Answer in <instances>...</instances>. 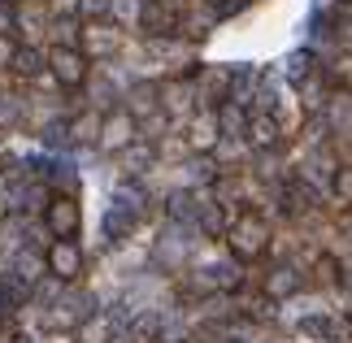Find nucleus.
Listing matches in <instances>:
<instances>
[{
	"instance_id": "423d86ee",
	"label": "nucleus",
	"mask_w": 352,
	"mask_h": 343,
	"mask_svg": "<svg viewBox=\"0 0 352 343\" xmlns=\"http://www.w3.org/2000/svg\"><path fill=\"white\" fill-rule=\"evenodd\" d=\"M135 22H140L144 39H170V35H179L183 13H179L174 0H144L140 13H135Z\"/></svg>"
},
{
	"instance_id": "f8f14e48",
	"label": "nucleus",
	"mask_w": 352,
	"mask_h": 343,
	"mask_svg": "<svg viewBox=\"0 0 352 343\" xmlns=\"http://www.w3.org/2000/svg\"><path fill=\"white\" fill-rule=\"evenodd\" d=\"M65 131H70V148H87V144H96V135H100V113H96V109H78V113H65Z\"/></svg>"
},
{
	"instance_id": "39448f33",
	"label": "nucleus",
	"mask_w": 352,
	"mask_h": 343,
	"mask_svg": "<svg viewBox=\"0 0 352 343\" xmlns=\"http://www.w3.org/2000/svg\"><path fill=\"white\" fill-rule=\"evenodd\" d=\"M140 204H144V196H140V191H131V200L118 191V196L109 200V209H104V217H100V235L109 239V243L131 239V230L140 226Z\"/></svg>"
},
{
	"instance_id": "0eeeda50",
	"label": "nucleus",
	"mask_w": 352,
	"mask_h": 343,
	"mask_svg": "<svg viewBox=\"0 0 352 343\" xmlns=\"http://www.w3.org/2000/svg\"><path fill=\"white\" fill-rule=\"evenodd\" d=\"M140 135V122H135L122 104H113L109 113H100V135H96V148L100 153H122V148L135 144Z\"/></svg>"
},
{
	"instance_id": "1a4fd4ad",
	"label": "nucleus",
	"mask_w": 352,
	"mask_h": 343,
	"mask_svg": "<svg viewBox=\"0 0 352 343\" xmlns=\"http://www.w3.org/2000/svg\"><path fill=\"white\" fill-rule=\"evenodd\" d=\"M5 274H13V278H22L26 287H35L39 278H44V248L39 243H18V248L9 252V265H5Z\"/></svg>"
},
{
	"instance_id": "9d476101",
	"label": "nucleus",
	"mask_w": 352,
	"mask_h": 343,
	"mask_svg": "<svg viewBox=\"0 0 352 343\" xmlns=\"http://www.w3.org/2000/svg\"><path fill=\"white\" fill-rule=\"evenodd\" d=\"M5 74L13 78V83H35V78L44 74V44H18Z\"/></svg>"
},
{
	"instance_id": "6e6552de",
	"label": "nucleus",
	"mask_w": 352,
	"mask_h": 343,
	"mask_svg": "<svg viewBox=\"0 0 352 343\" xmlns=\"http://www.w3.org/2000/svg\"><path fill=\"white\" fill-rule=\"evenodd\" d=\"M118 48H122V31H118V26H109V18L78 26V52H83L87 61H109Z\"/></svg>"
},
{
	"instance_id": "dca6fc26",
	"label": "nucleus",
	"mask_w": 352,
	"mask_h": 343,
	"mask_svg": "<svg viewBox=\"0 0 352 343\" xmlns=\"http://www.w3.org/2000/svg\"><path fill=\"white\" fill-rule=\"evenodd\" d=\"M283 78L296 87H305L309 78H314V52H287L283 57Z\"/></svg>"
},
{
	"instance_id": "4468645a",
	"label": "nucleus",
	"mask_w": 352,
	"mask_h": 343,
	"mask_svg": "<svg viewBox=\"0 0 352 343\" xmlns=\"http://www.w3.org/2000/svg\"><path fill=\"white\" fill-rule=\"evenodd\" d=\"M305 287V278L296 274L292 265H278V269H270L265 274V300L274 305V300H287V296H296Z\"/></svg>"
},
{
	"instance_id": "aec40b11",
	"label": "nucleus",
	"mask_w": 352,
	"mask_h": 343,
	"mask_svg": "<svg viewBox=\"0 0 352 343\" xmlns=\"http://www.w3.org/2000/svg\"><path fill=\"white\" fill-rule=\"evenodd\" d=\"M0 35H13V5L0 0Z\"/></svg>"
},
{
	"instance_id": "20e7f679",
	"label": "nucleus",
	"mask_w": 352,
	"mask_h": 343,
	"mask_svg": "<svg viewBox=\"0 0 352 343\" xmlns=\"http://www.w3.org/2000/svg\"><path fill=\"white\" fill-rule=\"evenodd\" d=\"M83 265H87V256H83V248H78V239H48L44 243V269H48V278L74 287L78 278H83Z\"/></svg>"
},
{
	"instance_id": "2eb2a0df",
	"label": "nucleus",
	"mask_w": 352,
	"mask_h": 343,
	"mask_svg": "<svg viewBox=\"0 0 352 343\" xmlns=\"http://www.w3.org/2000/svg\"><path fill=\"white\" fill-rule=\"evenodd\" d=\"M78 26H83L78 18H48V48H78Z\"/></svg>"
},
{
	"instance_id": "f257e3e1",
	"label": "nucleus",
	"mask_w": 352,
	"mask_h": 343,
	"mask_svg": "<svg viewBox=\"0 0 352 343\" xmlns=\"http://www.w3.org/2000/svg\"><path fill=\"white\" fill-rule=\"evenodd\" d=\"M226 243H231V252L239 261H256V256H265L270 248V222L261 213H252V209H243L231 226H226Z\"/></svg>"
},
{
	"instance_id": "412c9836",
	"label": "nucleus",
	"mask_w": 352,
	"mask_h": 343,
	"mask_svg": "<svg viewBox=\"0 0 352 343\" xmlns=\"http://www.w3.org/2000/svg\"><path fill=\"white\" fill-rule=\"evenodd\" d=\"M209 5H213V9H218V5H222V0H209Z\"/></svg>"
},
{
	"instance_id": "a211bd4d",
	"label": "nucleus",
	"mask_w": 352,
	"mask_h": 343,
	"mask_svg": "<svg viewBox=\"0 0 352 343\" xmlns=\"http://www.w3.org/2000/svg\"><path fill=\"white\" fill-rule=\"evenodd\" d=\"M335 196H340V200H352V170H340V174H335Z\"/></svg>"
},
{
	"instance_id": "f3484780",
	"label": "nucleus",
	"mask_w": 352,
	"mask_h": 343,
	"mask_svg": "<svg viewBox=\"0 0 352 343\" xmlns=\"http://www.w3.org/2000/svg\"><path fill=\"white\" fill-rule=\"evenodd\" d=\"M113 13V0H78V22H104Z\"/></svg>"
},
{
	"instance_id": "6ab92c4d",
	"label": "nucleus",
	"mask_w": 352,
	"mask_h": 343,
	"mask_svg": "<svg viewBox=\"0 0 352 343\" xmlns=\"http://www.w3.org/2000/svg\"><path fill=\"white\" fill-rule=\"evenodd\" d=\"M13 48H18V39H13V35H0V74L9 70V57H13Z\"/></svg>"
},
{
	"instance_id": "ddd939ff",
	"label": "nucleus",
	"mask_w": 352,
	"mask_h": 343,
	"mask_svg": "<svg viewBox=\"0 0 352 343\" xmlns=\"http://www.w3.org/2000/svg\"><path fill=\"white\" fill-rule=\"evenodd\" d=\"M196 148V153H213V148L222 144V135H218V118H213V109H200V113L192 118V140H187Z\"/></svg>"
},
{
	"instance_id": "7ed1b4c3",
	"label": "nucleus",
	"mask_w": 352,
	"mask_h": 343,
	"mask_svg": "<svg viewBox=\"0 0 352 343\" xmlns=\"http://www.w3.org/2000/svg\"><path fill=\"white\" fill-rule=\"evenodd\" d=\"M44 70L61 91H78L91 74V61L78 48H44Z\"/></svg>"
},
{
	"instance_id": "9b49d317",
	"label": "nucleus",
	"mask_w": 352,
	"mask_h": 343,
	"mask_svg": "<svg viewBox=\"0 0 352 343\" xmlns=\"http://www.w3.org/2000/svg\"><path fill=\"white\" fill-rule=\"evenodd\" d=\"M243 140H248L256 153H270V148L278 144V122H274V113L248 109V131H243Z\"/></svg>"
},
{
	"instance_id": "f03ea898",
	"label": "nucleus",
	"mask_w": 352,
	"mask_h": 343,
	"mask_svg": "<svg viewBox=\"0 0 352 343\" xmlns=\"http://www.w3.org/2000/svg\"><path fill=\"white\" fill-rule=\"evenodd\" d=\"M39 226H44L48 239H74L83 230V204H78V196H57L52 191L48 204L39 209Z\"/></svg>"
}]
</instances>
